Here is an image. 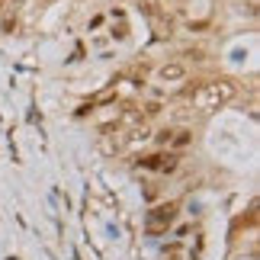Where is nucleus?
Returning <instances> with one entry per match:
<instances>
[{
  "label": "nucleus",
  "instance_id": "f257e3e1",
  "mask_svg": "<svg viewBox=\"0 0 260 260\" xmlns=\"http://www.w3.org/2000/svg\"><path fill=\"white\" fill-rule=\"evenodd\" d=\"M235 96H238V87H235L232 81H206V84L193 93V103L209 113V109H218V106L232 103Z\"/></svg>",
  "mask_w": 260,
  "mask_h": 260
},
{
  "label": "nucleus",
  "instance_id": "f03ea898",
  "mask_svg": "<svg viewBox=\"0 0 260 260\" xmlns=\"http://www.w3.org/2000/svg\"><path fill=\"white\" fill-rule=\"evenodd\" d=\"M157 81H161V84H180V81H186V68L171 61V64L157 68Z\"/></svg>",
  "mask_w": 260,
  "mask_h": 260
}]
</instances>
